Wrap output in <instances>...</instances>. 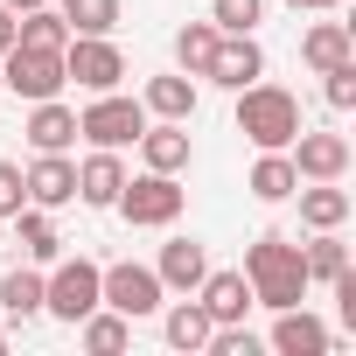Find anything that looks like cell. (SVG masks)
<instances>
[{
  "instance_id": "3",
  "label": "cell",
  "mask_w": 356,
  "mask_h": 356,
  "mask_svg": "<svg viewBox=\"0 0 356 356\" xmlns=\"http://www.w3.org/2000/svg\"><path fill=\"white\" fill-rule=\"evenodd\" d=\"M182 203H189V189L182 182H175V175H126V189H119V217L133 224V231H168L175 217H182Z\"/></svg>"
},
{
  "instance_id": "32",
  "label": "cell",
  "mask_w": 356,
  "mask_h": 356,
  "mask_svg": "<svg viewBox=\"0 0 356 356\" xmlns=\"http://www.w3.org/2000/svg\"><path fill=\"white\" fill-rule=\"evenodd\" d=\"M22 203H29V189H22V168H15V161H0V217H15Z\"/></svg>"
},
{
  "instance_id": "22",
  "label": "cell",
  "mask_w": 356,
  "mask_h": 356,
  "mask_svg": "<svg viewBox=\"0 0 356 356\" xmlns=\"http://www.w3.org/2000/svg\"><path fill=\"white\" fill-rule=\"evenodd\" d=\"M15 231H22L29 266H56V259H63V238H56V217H49V210L22 203V210H15Z\"/></svg>"
},
{
  "instance_id": "11",
  "label": "cell",
  "mask_w": 356,
  "mask_h": 356,
  "mask_svg": "<svg viewBox=\"0 0 356 356\" xmlns=\"http://www.w3.org/2000/svg\"><path fill=\"white\" fill-rule=\"evenodd\" d=\"M203 77H210V84H224V91H245V84H259V77H266V49H259L252 35H224Z\"/></svg>"
},
{
  "instance_id": "29",
  "label": "cell",
  "mask_w": 356,
  "mask_h": 356,
  "mask_svg": "<svg viewBox=\"0 0 356 356\" xmlns=\"http://www.w3.org/2000/svg\"><path fill=\"white\" fill-rule=\"evenodd\" d=\"M56 15L70 22V35H112L119 29V0H56Z\"/></svg>"
},
{
  "instance_id": "27",
  "label": "cell",
  "mask_w": 356,
  "mask_h": 356,
  "mask_svg": "<svg viewBox=\"0 0 356 356\" xmlns=\"http://www.w3.org/2000/svg\"><path fill=\"white\" fill-rule=\"evenodd\" d=\"M300 259H307V286L321 280V286H335L342 273H349V245L335 238V231H314L307 245H300Z\"/></svg>"
},
{
  "instance_id": "21",
  "label": "cell",
  "mask_w": 356,
  "mask_h": 356,
  "mask_svg": "<svg viewBox=\"0 0 356 356\" xmlns=\"http://www.w3.org/2000/svg\"><path fill=\"white\" fill-rule=\"evenodd\" d=\"M356 56V42H349V22H314L307 35H300V63L321 77V70H335V63H349Z\"/></svg>"
},
{
  "instance_id": "19",
  "label": "cell",
  "mask_w": 356,
  "mask_h": 356,
  "mask_svg": "<svg viewBox=\"0 0 356 356\" xmlns=\"http://www.w3.org/2000/svg\"><path fill=\"white\" fill-rule=\"evenodd\" d=\"M147 119H196V77L189 70H161L147 77Z\"/></svg>"
},
{
  "instance_id": "25",
  "label": "cell",
  "mask_w": 356,
  "mask_h": 356,
  "mask_svg": "<svg viewBox=\"0 0 356 356\" xmlns=\"http://www.w3.org/2000/svg\"><path fill=\"white\" fill-rule=\"evenodd\" d=\"M0 314L8 321H35L42 314V273L35 266H15L8 280H0Z\"/></svg>"
},
{
  "instance_id": "35",
  "label": "cell",
  "mask_w": 356,
  "mask_h": 356,
  "mask_svg": "<svg viewBox=\"0 0 356 356\" xmlns=\"http://www.w3.org/2000/svg\"><path fill=\"white\" fill-rule=\"evenodd\" d=\"M8 8H15V15H29V8H49V0H8Z\"/></svg>"
},
{
  "instance_id": "4",
  "label": "cell",
  "mask_w": 356,
  "mask_h": 356,
  "mask_svg": "<svg viewBox=\"0 0 356 356\" xmlns=\"http://www.w3.org/2000/svg\"><path fill=\"white\" fill-rule=\"evenodd\" d=\"M140 133H147V105H140V98L98 91V98L77 112V140H91V147H112V154H126Z\"/></svg>"
},
{
  "instance_id": "9",
  "label": "cell",
  "mask_w": 356,
  "mask_h": 356,
  "mask_svg": "<svg viewBox=\"0 0 356 356\" xmlns=\"http://www.w3.org/2000/svg\"><path fill=\"white\" fill-rule=\"evenodd\" d=\"M293 175H300V182H342V175H349V140L342 133H293Z\"/></svg>"
},
{
  "instance_id": "14",
  "label": "cell",
  "mask_w": 356,
  "mask_h": 356,
  "mask_svg": "<svg viewBox=\"0 0 356 356\" xmlns=\"http://www.w3.org/2000/svg\"><path fill=\"white\" fill-rule=\"evenodd\" d=\"M119 189H126V161H119L112 147H91V161H77V203L112 210V203H119Z\"/></svg>"
},
{
  "instance_id": "28",
  "label": "cell",
  "mask_w": 356,
  "mask_h": 356,
  "mask_svg": "<svg viewBox=\"0 0 356 356\" xmlns=\"http://www.w3.org/2000/svg\"><path fill=\"white\" fill-rule=\"evenodd\" d=\"M217 22H189V29H175V63H182L189 77H203L210 70V56H217Z\"/></svg>"
},
{
  "instance_id": "37",
  "label": "cell",
  "mask_w": 356,
  "mask_h": 356,
  "mask_svg": "<svg viewBox=\"0 0 356 356\" xmlns=\"http://www.w3.org/2000/svg\"><path fill=\"white\" fill-rule=\"evenodd\" d=\"M0 91H8V84H0Z\"/></svg>"
},
{
  "instance_id": "15",
  "label": "cell",
  "mask_w": 356,
  "mask_h": 356,
  "mask_svg": "<svg viewBox=\"0 0 356 356\" xmlns=\"http://www.w3.org/2000/svg\"><path fill=\"white\" fill-rule=\"evenodd\" d=\"M29 147L35 154H70L77 147V112L63 105V98H35V112H29Z\"/></svg>"
},
{
  "instance_id": "10",
  "label": "cell",
  "mask_w": 356,
  "mask_h": 356,
  "mask_svg": "<svg viewBox=\"0 0 356 356\" xmlns=\"http://www.w3.org/2000/svg\"><path fill=\"white\" fill-rule=\"evenodd\" d=\"M22 189H29L35 210H63V203H77V161H70V154H35V161L22 168Z\"/></svg>"
},
{
  "instance_id": "20",
  "label": "cell",
  "mask_w": 356,
  "mask_h": 356,
  "mask_svg": "<svg viewBox=\"0 0 356 356\" xmlns=\"http://www.w3.org/2000/svg\"><path fill=\"white\" fill-rule=\"evenodd\" d=\"M259 203H286L293 189H300V175H293V154L286 147H259V161H252V182H245Z\"/></svg>"
},
{
  "instance_id": "6",
  "label": "cell",
  "mask_w": 356,
  "mask_h": 356,
  "mask_svg": "<svg viewBox=\"0 0 356 356\" xmlns=\"http://www.w3.org/2000/svg\"><path fill=\"white\" fill-rule=\"evenodd\" d=\"M98 273L105 266H91V259H56V273L42 280V314H56V321L77 328L98 307Z\"/></svg>"
},
{
  "instance_id": "26",
  "label": "cell",
  "mask_w": 356,
  "mask_h": 356,
  "mask_svg": "<svg viewBox=\"0 0 356 356\" xmlns=\"http://www.w3.org/2000/svg\"><path fill=\"white\" fill-rule=\"evenodd\" d=\"M15 42H22V49H63V42H70V22L56 15V0H49V8L15 15Z\"/></svg>"
},
{
  "instance_id": "13",
  "label": "cell",
  "mask_w": 356,
  "mask_h": 356,
  "mask_svg": "<svg viewBox=\"0 0 356 356\" xmlns=\"http://www.w3.org/2000/svg\"><path fill=\"white\" fill-rule=\"evenodd\" d=\"M154 273H161L168 293H196L203 273H210V245H203V238H168L161 259H154Z\"/></svg>"
},
{
  "instance_id": "2",
  "label": "cell",
  "mask_w": 356,
  "mask_h": 356,
  "mask_svg": "<svg viewBox=\"0 0 356 356\" xmlns=\"http://www.w3.org/2000/svg\"><path fill=\"white\" fill-rule=\"evenodd\" d=\"M238 133L252 140V147H293V133H300V98L286 91V84H245L238 91Z\"/></svg>"
},
{
  "instance_id": "8",
  "label": "cell",
  "mask_w": 356,
  "mask_h": 356,
  "mask_svg": "<svg viewBox=\"0 0 356 356\" xmlns=\"http://www.w3.org/2000/svg\"><path fill=\"white\" fill-rule=\"evenodd\" d=\"M0 84H8L15 98H29V105H35V98H56V91L70 84V77H63V49H22V42H15L8 56H0Z\"/></svg>"
},
{
  "instance_id": "1",
  "label": "cell",
  "mask_w": 356,
  "mask_h": 356,
  "mask_svg": "<svg viewBox=\"0 0 356 356\" xmlns=\"http://www.w3.org/2000/svg\"><path fill=\"white\" fill-rule=\"evenodd\" d=\"M245 280H252V307H293V300H307V259H300V245L286 238V231H259L252 245H245V266H238Z\"/></svg>"
},
{
  "instance_id": "5",
  "label": "cell",
  "mask_w": 356,
  "mask_h": 356,
  "mask_svg": "<svg viewBox=\"0 0 356 356\" xmlns=\"http://www.w3.org/2000/svg\"><path fill=\"white\" fill-rule=\"evenodd\" d=\"M98 300H105V307H119L126 321H147V314H161L168 286H161V273H154V266L119 259V266H105V273H98Z\"/></svg>"
},
{
  "instance_id": "16",
  "label": "cell",
  "mask_w": 356,
  "mask_h": 356,
  "mask_svg": "<svg viewBox=\"0 0 356 356\" xmlns=\"http://www.w3.org/2000/svg\"><path fill=\"white\" fill-rule=\"evenodd\" d=\"M196 300H203V314H210L217 328H224V321H245V314H252V280H245V273H217V266H210V273H203V286H196Z\"/></svg>"
},
{
  "instance_id": "31",
  "label": "cell",
  "mask_w": 356,
  "mask_h": 356,
  "mask_svg": "<svg viewBox=\"0 0 356 356\" xmlns=\"http://www.w3.org/2000/svg\"><path fill=\"white\" fill-rule=\"evenodd\" d=\"M321 77H328V84H321V91H328V105H335V112H349V105H356V56H349V63H335V70H321Z\"/></svg>"
},
{
  "instance_id": "7",
  "label": "cell",
  "mask_w": 356,
  "mask_h": 356,
  "mask_svg": "<svg viewBox=\"0 0 356 356\" xmlns=\"http://www.w3.org/2000/svg\"><path fill=\"white\" fill-rule=\"evenodd\" d=\"M63 77H70V84H84V91L98 98V91H119L126 56H119V42H112V35H70V42H63Z\"/></svg>"
},
{
  "instance_id": "17",
  "label": "cell",
  "mask_w": 356,
  "mask_h": 356,
  "mask_svg": "<svg viewBox=\"0 0 356 356\" xmlns=\"http://www.w3.org/2000/svg\"><path fill=\"white\" fill-rule=\"evenodd\" d=\"M328 342H335L328 321H314L300 300L280 307V321H273V349H280V356H328Z\"/></svg>"
},
{
  "instance_id": "23",
  "label": "cell",
  "mask_w": 356,
  "mask_h": 356,
  "mask_svg": "<svg viewBox=\"0 0 356 356\" xmlns=\"http://www.w3.org/2000/svg\"><path fill=\"white\" fill-rule=\"evenodd\" d=\"M77 342H84L91 356H119V349L133 342V321H126L119 307H105V300H98V307H91L84 321H77Z\"/></svg>"
},
{
  "instance_id": "34",
  "label": "cell",
  "mask_w": 356,
  "mask_h": 356,
  "mask_svg": "<svg viewBox=\"0 0 356 356\" xmlns=\"http://www.w3.org/2000/svg\"><path fill=\"white\" fill-rule=\"evenodd\" d=\"M293 15H314V8H342V0H286Z\"/></svg>"
},
{
  "instance_id": "33",
  "label": "cell",
  "mask_w": 356,
  "mask_h": 356,
  "mask_svg": "<svg viewBox=\"0 0 356 356\" xmlns=\"http://www.w3.org/2000/svg\"><path fill=\"white\" fill-rule=\"evenodd\" d=\"M8 49H15V8L0 0V56H8Z\"/></svg>"
},
{
  "instance_id": "36",
  "label": "cell",
  "mask_w": 356,
  "mask_h": 356,
  "mask_svg": "<svg viewBox=\"0 0 356 356\" xmlns=\"http://www.w3.org/2000/svg\"><path fill=\"white\" fill-rule=\"evenodd\" d=\"M0 349H8V328H0Z\"/></svg>"
},
{
  "instance_id": "18",
  "label": "cell",
  "mask_w": 356,
  "mask_h": 356,
  "mask_svg": "<svg viewBox=\"0 0 356 356\" xmlns=\"http://www.w3.org/2000/svg\"><path fill=\"white\" fill-rule=\"evenodd\" d=\"M293 196H300V224H307V231H342L349 210H356L342 182H300Z\"/></svg>"
},
{
  "instance_id": "30",
  "label": "cell",
  "mask_w": 356,
  "mask_h": 356,
  "mask_svg": "<svg viewBox=\"0 0 356 356\" xmlns=\"http://www.w3.org/2000/svg\"><path fill=\"white\" fill-rule=\"evenodd\" d=\"M259 15H266V0H210L217 35H252V29H259Z\"/></svg>"
},
{
  "instance_id": "24",
  "label": "cell",
  "mask_w": 356,
  "mask_h": 356,
  "mask_svg": "<svg viewBox=\"0 0 356 356\" xmlns=\"http://www.w3.org/2000/svg\"><path fill=\"white\" fill-rule=\"evenodd\" d=\"M210 328H217V321L203 314V300H196V293H182V300H175V307L161 314V335H168V349H203V342H210Z\"/></svg>"
},
{
  "instance_id": "12",
  "label": "cell",
  "mask_w": 356,
  "mask_h": 356,
  "mask_svg": "<svg viewBox=\"0 0 356 356\" xmlns=\"http://www.w3.org/2000/svg\"><path fill=\"white\" fill-rule=\"evenodd\" d=\"M133 147H140V161H147L154 175H182L189 154H196V147H189V119H154Z\"/></svg>"
}]
</instances>
